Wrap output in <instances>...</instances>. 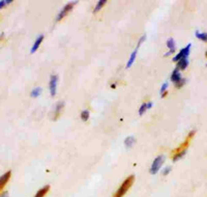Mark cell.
Returning <instances> with one entry per match:
<instances>
[{
  "label": "cell",
  "mask_w": 207,
  "mask_h": 197,
  "mask_svg": "<svg viewBox=\"0 0 207 197\" xmlns=\"http://www.w3.org/2000/svg\"><path fill=\"white\" fill-rule=\"evenodd\" d=\"M12 2H13V1H10V0H9V1H0V10L3 9V7H4L6 4L12 3Z\"/></svg>",
  "instance_id": "cell-22"
},
{
  "label": "cell",
  "mask_w": 207,
  "mask_h": 197,
  "mask_svg": "<svg viewBox=\"0 0 207 197\" xmlns=\"http://www.w3.org/2000/svg\"><path fill=\"white\" fill-rule=\"evenodd\" d=\"M167 95H168V91H165V92H163V94H162V98H165V97H167Z\"/></svg>",
  "instance_id": "cell-26"
},
{
  "label": "cell",
  "mask_w": 207,
  "mask_h": 197,
  "mask_svg": "<svg viewBox=\"0 0 207 197\" xmlns=\"http://www.w3.org/2000/svg\"><path fill=\"white\" fill-rule=\"evenodd\" d=\"M57 81H58V77H57V75H52L51 79H50V92H51L52 97H54V95H56Z\"/></svg>",
  "instance_id": "cell-6"
},
{
  "label": "cell",
  "mask_w": 207,
  "mask_h": 197,
  "mask_svg": "<svg viewBox=\"0 0 207 197\" xmlns=\"http://www.w3.org/2000/svg\"><path fill=\"white\" fill-rule=\"evenodd\" d=\"M165 161V156H159L157 158H155V160L153 161L150 168V173L151 174H155L157 171L160 170V168L162 167V164L164 163Z\"/></svg>",
  "instance_id": "cell-3"
},
{
  "label": "cell",
  "mask_w": 207,
  "mask_h": 197,
  "mask_svg": "<svg viewBox=\"0 0 207 197\" xmlns=\"http://www.w3.org/2000/svg\"><path fill=\"white\" fill-rule=\"evenodd\" d=\"M134 180H135V176H130L129 177H126V179L123 180V183L121 184L120 187L117 189L116 193L114 194L113 197H123L125 195V193L129 191V189L132 187Z\"/></svg>",
  "instance_id": "cell-1"
},
{
  "label": "cell",
  "mask_w": 207,
  "mask_h": 197,
  "mask_svg": "<svg viewBox=\"0 0 207 197\" xmlns=\"http://www.w3.org/2000/svg\"><path fill=\"white\" fill-rule=\"evenodd\" d=\"M81 118L84 122H87V119L89 118V111L88 110H83L81 112Z\"/></svg>",
  "instance_id": "cell-19"
},
{
  "label": "cell",
  "mask_w": 207,
  "mask_h": 197,
  "mask_svg": "<svg viewBox=\"0 0 207 197\" xmlns=\"http://www.w3.org/2000/svg\"><path fill=\"white\" fill-rule=\"evenodd\" d=\"M63 107H64V103L63 102H59L57 103L56 105V108H55V112H54V119H57L59 117V115L62 113V110H63Z\"/></svg>",
  "instance_id": "cell-9"
},
{
  "label": "cell",
  "mask_w": 207,
  "mask_h": 197,
  "mask_svg": "<svg viewBox=\"0 0 207 197\" xmlns=\"http://www.w3.org/2000/svg\"><path fill=\"white\" fill-rule=\"evenodd\" d=\"M2 37H3V33H1V34H0V40H1Z\"/></svg>",
  "instance_id": "cell-27"
},
{
  "label": "cell",
  "mask_w": 207,
  "mask_h": 197,
  "mask_svg": "<svg viewBox=\"0 0 207 197\" xmlns=\"http://www.w3.org/2000/svg\"><path fill=\"white\" fill-rule=\"evenodd\" d=\"M190 44L186 46V47H184L183 49H181L180 51H179V53L177 54V55L173 58V61H179L180 59H183V58H187V56H189L190 54Z\"/></svg>",
  "instance_id": "cell-4"
},
{
  "label": "cell",
  "mask_w": 207,
  "mask_h": 197,
  "mask_svg": "<svg viewBox=\"0 0 207 197\" xmlns=\"http://www.w3.org/2000/svg\"><path fill=\"white\" fill-rule=\"evenodd\" d=\"M106 0H100V1H99L97 2V4H96V6H95V9H94V13H96V12H99V10L102 9V7L104 6V5L106 4Z\"/></svg>",
  "instance_id": "cell-17"
},
{
  "label": "cell",
  "mask_w": 207,
  "mask_h": 197,
  "mask_svg": "<svg viewBox=\"0 0 207 197\" xmlns=\"http://www.w3.org/2000/svg\"><path fill=\"white\" fill-rule=\"evenodd\" d=\"M144 39H145V35H143L142 37H141L140 39V41H139V43H138V46H137V49H136V50L133 52L132 53V55H130V58L129 59V61H127V64H126V68H130V65L133 64V62L135 61V58H136V55H137V52H138V48L140 47V45H141V43L143 42L144 41Z\"/></svg>",
  "instance_id": "cell-8"
},
{
  "label": "cell",
  "mask_w": 207,
  "mask_h": 197,
  "mask_svg": "<svg viewBox=\"0 0 207 197\" xmlns=\"http://www.w3.org/2000/svg\"><path fill=\"white\" fill-rule=\"evenodd\" d=\"M40 92H42V88H40V87L34 88L33 90H32V92H31V97H33V98L39 97V95H40Z\"/></svg>",
  "instance_id": "cell-20"
},
{
  "label": "cell",
  "mask_w": 207,
  "mask_h": 197,
  "mask_svg": "<svg viewBox=\"0 0 207 197\" xmlns=\"http://www.w3.org/2000/svg\"><path fill=\"white\" fill-rule=\"evenodd\" d=\"M170 171H171V167H167V168H166L165 170H164V176H167V174H168Z\"/></svg>",
  "instance_id": "cell-24"
},
{
  "label": "cell",
  "mask_w": 207,
  "mask_h": 197,
  "mask_svg": "<svg viewBox=\"0 0 207 197\" xmlns=\"http://www.w3.org/2000/svg\"><path fill=\"white\" fill-rule=\"evenodd\" d=\"M184 83H186V80H184V79H181L180 81H178L177 83H175V86L177 87V88H180V87H182L184 85Z\"/></svg>",
  "instance_id": "cell-21"
},
{
  "label": "cell",
  "mask_w": 207,
  "mask_h": 197,
  "mask_svg": "<svg viewBox=\"0 0 207 197\" xmlns=\"http://www.w3.org/2000/svg\"><path fill=\"white\" fill-rule=\"evenodd\" d=\"M181 79H182V78H181L180 73H179V70L175 69V70L173 71L172 75H171V81L174 82V83H177V82L180 81Z\"/></svg>",
  "instance_id": "cell-10"
},
{
  "label": "cell",
  "mask_w": 207,
  "mask_h": 197,
  "mask_svg": "<svg viewBox=\"0 0 207 197\" xmlns=\"http://www.w3.org/2000/svg\"><path fill=\"white\" fill-rule=\"evenodd\" d=\"M195 134H196L195 130L190 131V134L187 135V137L186 138V140L182 142V143L178 147H177V149H175L173 150V155L178 154V153H186V150L187 149V147H189V145H190V140H192V138L194 137Z\"/></svg>",
  "instance_id": "cell-2"
},
{
  "label": "cell",
  "mask_w": 207,
  "mask_h": 197,
  "mask_svg": "<svg viewBox=\"0 0 207 197\" xmlns=\"http://www.w3.org/2000/svg\"><path fill=\"white\" fill-rule=\"evenodd\" d=\"M167 86H168V83H164V85H163V86H162V88H160V94H163V92L167 91V90H166V88H167Z\"/></svg>",
  "instance_id": "cell-23"
},
{
  "label": "cell",
  "mask_w": 207,
  "mask_h": 197,
  "mask_svg": "<svg viewBox=\"0 0 207 197\" xmlns=\"http://www.w3.org/2000/svg\"><path fill=\"white\" fill-rule=\"evenodd\" d=\"M10 176H12V171L9 170L7 172H5L4 174H2V176H0V191H1L2 189L4 188V186L7 184L9 180L10 179Z\"/></svg>",
  "instance_id": "cell-7"
},
{
  "label": "cell",
  "mask_w": 207,
  "mask_h": 197,
  "mask_svg": "<svg viewBox=\"0 0 207 197\" xmlns=\"http://www.w3.org/2000/svg\"><path fill=\"white\" fill-rule=\"evenodd\" d=\"M75 4H76V1H73V2H70V3H67L65 6L62 9V10L60 13H59V15H58V17H57V21H60V20H62V18H64L65 16L69 14L70 10H72L73 9V6H75Z\"/></svg>",
  "instance_id": "cell-5"
},
{
  "label": "cell",
  "mask_w": 207,
  "mask_h": 197,
  "mask_svg": "<svg viewBox=\"0 0 207 197\" xmlns=\"http://www.w3.org/2000/svg\"><path fill=\"white\" fill-rule=\"evenodd\" d=\"M0 197H9V193L6 192V191H5V192H3L1 194V195H0Z\"/></svg>",
  "instance_id": "cell-25"
},
{
  "label": "cell",
  "mask_w": 207,
  "mask_h": 197,
  "mask_svg": "<svg viewBox=\"0 0 207 197\" xmlns=\"http://www.w3.org/2000/svg\"><path fill=\"white\" fill-rule=\"evenodd\" d=\"M167 47L170 49V51L168 52L166 55H168V54H171L173 53L174 50H175V43H174V40L173 39H169L168 42H167Z\"/></svg>",
  "instance_id": "cell-14"
},
{
  "label": "cell",
  "mask_w": 207,
  "mask_h": 197,
  "mask_svg": "<svg viewBox=\"0 0 207 197\" xmlns=\"http://www.w3.org/2000/svg\"><path fill=\"white\" fill-rule=\"evenodd\" d=\"M151 105H152V103H151V102L142 104V105H141V107H140V109H139V113H140V115H142V114L147 110V109L150 108V107H151Z\"/></svg>",
  "instance_id": "cell-15"
},
{
  "label": "cell",
  "mask_w": 207,
  "mask_h": 197,
  "mask_svg": "<svg viewBox=\"0 0 207 197\" xmlns=\"http://www.w3.org/2000/svg\"><path fill=\"white\" fill-rule=\"evenodd\" d=\"M196 37H198L199 40L203 41V42H207V33H200V32H196Z\"/></svg>",
  "instance_id": "cell-18"
},
{
  "label": "cell",
  "mask_w": 207,
  "mask_h": 197,
  "mask_svg": "<svg viewBox=\"0 0 207 197\" xmlns=\"http://www.w3.org/2000/svg\"><path fill=\"white\" fill-rule=\"evenodd\" d=\"M205 55H206V57H207V51H206V54H205Z\"/></svg>",
  "instance_id": "cell-28"
},
{
  "label": "cell",
  "mask_w": 207,
  "mask_h": 197,
  "mask_svg": "<svg viewBox=\"0 0 207 197\" xmlns=\"http://www.w3.org/2000/svg\"><path fill=\"white\" fill-rule=\"evenodd\" d=\"M43 34H40V37L36 39V41H35L33 47H32V49H31V53H34V52L36 51L37 49H39L40 45V44H42V42H43Z\"/></svg>",
  "instance_id": "cell-13"
},
{
  "label": "cell",
  "mask_w": 207,
  "mask_h": 197,
  "mask_svg": "<svg viewBox=\"0 0 207 197\" xmlns=\"http://www.w3.org/2000/svg\"><path fill=\"white\" fill-rule=\"evenodd\" d=\"M134 143H135V139H134V137H127L126 139H125V141H124L125 146H127V147H130Z\"/></svg>",
  "instance_id": "cell-16"
},
{
  "label": "cell",
  "mask_w": 207,
  "mask_h": 197,
  "mask_svg": "<svg viewBox=\"0 0 207 197\" xmlns=\"http://www.w3.org/2000/svg\"><path fill=\"white\" fill-rule=\"evenodd\" d=\"M187 64H189V60L187 58H183V59H180L178 61V64H177V70H184L186 69Z\"/></svg>",
  "instance_id": "cell-12"
},
{
  "label": "cell",
  "mask_w": 207,
  "mask_h": 197,
  "mask_svg": "<svg viewBox=\"0 0 207 197\" xmlns=\"http://www.w3.org/2000/svg\"><path fill=\"white\" fill-rule=\"evenodd\" d=\"M49 190H50V186L49 185L45 186V187H43L40 191H37V193L35 194L34 197H45L46 194L49 192Z\"/></svg>",
  "instance_id": "cell-11"
}]
</instances>
